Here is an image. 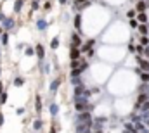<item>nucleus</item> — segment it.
<instances>
[{
  "mask_svg": "<svg viewBox=\"0 0 149 133\" xmlns=\"http://www.w3.org/2000/svg\"><path fill=\"white\" fill-rule=\"evenodd\" d=\"M134 50H137V47H134V45L130 43V45H128V52H134Z\"/></svg>",
  "mask_w": 149,
  "mask_h": 133,
  "instance_id": "473e14b6",
  "label": "nucleus"
},
{
  "mask_svg": "<svg viewBox=\"0 0 149 133\" xmlns=\"http://www.w3.org/2000/svg\"><path fill=\"white\" fill-rule=\"evenodd\" d=\"M14 24H16V23H14V19H12V17H5V21L2 23V28H3L5 31H10V30L14 28Z\"/></svg>",
  "mask_w": 149,
  "mask_h": 133,
  "instance_id": "20e7f679",
  "label": "nucleus"
},
{
  "mask_svg": "<svg viewBox=\"0 0 149 133\" xmlns=\"http://www.w3.org/2000/svg\"><path fill=\"white\" fill-rule=\"evenodd\" d=\"M74 123H92V114H90V111L78 112L76 118H74Z\"/></svg>",
  "mask_w": 149,
  "mask_h": 133,
  "instance_id": "f257e3e1",
  "label": "nucleus"
},
{
  "mask_svg": "<svg viewBox=\"0 0 149 133\" xmlns=\"http://www.w3.org/2000/svg\"><path fill=\"white\" fill-rule=\"evenodd\" d=\"M74 26H76V30H78V33H81V16L80 14H76L74 16Z\"/></svg>",
  "mask_w": 149,
  "mask_h": 133,
  "instance_id": "4468645a",
  "label": "nucleus"
},
{
  "mask_svg": "<svg viewBox=\"0 0 149 133\" xmlns=\"http://www.w3.org/2000/svg\"><path fill=\"white\" fill-rule=\"evenodd\" d=\"M128 23H130V26H132V28H139V24H141V23H139L137 19H130Z\"/></svg>",
  "mask_w": 149,
  "mask_h": 133,
  "instance_id": "c756f323",
  "label": "nucleus"
},
{
  "mask_svg": "<svg viewBox=\"0 0 149 133\" xmlns=\"http://www.w3.org/2000/svg\"><path fill=\"white\" fill-rule=\"evenodd\" d=\"M139 33H141V35H148L149 33L148 24H139Z\"/></svg>",
  "mask_w": 149,
  "mask_h": 133,
  "instance_id": "4be33fe9",
  "label": "nucleus"
},
{
  "mask_svg": "<svg viewBox=\"0 0 149 133\" xmlns=\"http://www.w3.org/2000/svg\"><path fill=\"white\" fill-rule=\"evenodd\" d=\"M139 94H148V95H149V83H142V85H141Z\"/></svg>",
  "mask_w": 149,
  "mask_h": 133,
  "instance_id": "aec40b11",
  "label": "nucleus"
},
{
  "mask_svg": "<svg viewBox=\"0 0 149 133\" xmlns=\"http://www.w3.org/2000/svg\"><path fill=\"white\" fill-rule=\"evenodd\" d=\"M61 81H63V78H56V80L50 83V92H52V94H54V92H57V88H59Z\"/></svg>",
  "mask_w": 149,
  "mask_h": 133,
  "instance_id": "1a4fd4ad",
  "label": "nucleus"
},
{
  "mask_svg": "<svg viewBox=\"0 0 149 133\" xmlns=\"http://www.w3.org/2000/svg\"><path fill=\"white\" fill-rule=\"evenodd\" d=\"M9 99V95H7V92H3V94H0V104H5Z\"/></svg>",
  "mask_w": 149,
  "mask_h": 133,
  "instance_id": "c85d7f7f",
  "label": "nucleus"
},
{
  "mask_svg": "<svg viewBox=\"0 0 149 133\" xmlns=\"http://www.w3.org/2000/svg\"><path fill=\"white\" fill-rule=\"evenodd\" d=\"M2 125H3V114L0 112V128H2Z\"/></svg>",
  "mask_w": 149,
  "mask_h": 133,
  "instance_id": "f704fd0d",
  "label": "nucleus"
},
{
  "mask_svg": "<svg viewBox=\"0 0 149 133\" xmlns=\"http://www.w3.org/2000/svg\"><path fill=\"white\" fill-rule=\"evenodd\" d=\"M123 133H137V130H135V125L127 123V125L123 126Z\"/></svg>",
  "mask_w": 149,
  "mask_h": 133,
  "instance_id": "f8f14e48",
  "label": "nucleus"
},
{
  "mask_svg": "<svg viewBox=\"0 0 149 133\" xmlns=\"http://www.w3.org/2000/svg\"><path fill=\"white\" fill-rule=\"evenodd\" d=\"M49 133H56V126H52V128H50V132Z\"/></svg>",
  "mask_w": 149,
  "mask_h": 133,
  "instance_id": "58836bf2",
  "label": "nucleus"
},
{
  "mask_svg": "<svg viewBox=\"0 0 149 133\" xmlns=\"http://www.w3.org/2000/svg\"><path fill=\"white\" fill-rule=\"evenodd\" d=\"M144 48H146V47H144L142 43H139V45H137V52H139V54H144Z\"/></svg>",
  "mask_w": 149,
  "mask_h": 133,
  "instance_id": "7c9ffc66",
  "label": "nucleus"
},
{
  "mask_svg": "<svg viewBox=\"0 0 149 133\" xmlns=\"http://www.w3.org/2000/svg\"><path fill=\"white\" fill-rule=\"evenodd\" d=\"M141 43H142L144 47H146V45H149V38H148V35H142V36H141Z\"/></svg>",
  "mask_w": 149,
  "mask_h": 133,
  "instance_id": "cd10ccee",
  "label": "nucleus"
},
{
  "mask_svg": "<svg viewBox=\"0 0 149 133\" xmlns=\"http://www.w3.org/2000/svg\"><path fill=\"white\" fill-rule=\"evenodd\" d=\"M135 125V130L141 133H149V126L144 123V121H139V123H134Z\"/></svg>",
  "mask_w": 149,
  "mask_h": 133,
  "instance_id": "39448f33",
  "label": "nucleus"
},
{
  "mask_svg": "<svg viewBox=\"0 0 149 133\" xmlns=\"http://www.w3.org/2000/svg\"><path fill=\"white\" fill-rule=\"evenodd\" d=\"M57 2H59V3H61V5H64V3H66V2H68V0H57Z\"/></svg>",
  "mask_w": 149,
  "mask_h": 133,
  "instance_id": "e433bc0d",
  "label": "nucleus"
},
{
  "mask_svg": "<svg viewBox=\"0 0 149 133\" xmlns=\"http://www.w3.org/2000/svg\"><path fill=\"white\" fill-rule=\"evenodd\" d=\"M137 21L141 24H148V14L146 12H137Z\"/></svg>",
  "mask_w": 149,
  "mask_h": 133,
  "instance_id": "9b49d317",
  "label": "nucleus"
},
{
  "mask_svg": "<svg viewBox=\"0 0 149 133\" xmlns=\"http://www.w3.org/2000/svg\"><path fill=\"white\" fill-rule=\"evenodd\" d=\"M76 3H81V2H90V0H74Z\"/></svg>",
  "mask_w": 149,
  "mask_h": 133,
  "instance_id": "4c0bfd02",
  "label": "nucleus"
},
{
  "mask_svg": "<svg viewBox=\"0 0 149 133\" xmlns=\"http://www.w3.org/2000/svg\"><path fill=\"white\" fill-rule=\"evenodd\" d=\"M49 111H50V114H52V116H56V114L59 112V107H57V104H50V105H49Z\"/></svg>",
  "mask_w": 149,
  "mask_h": 133,
  "instance_id": "a211bd4d",
  "label": "nucleus"
},
{
  "mask_svg": "<svg viewBox=\"0 0 149 133\" xmlns=\"http://www.w3.org/2000/svg\"><path fill=\"white\" fill-rule=\"evenodd\" d=\"M71 45H74V47H81V45H83L78 31H76V33H71Z\"/></svg>",
  "mask_w": 149,
  "mask_h": 133,
  "instance_id": "423d86ee",
  "label": "nucleus"
},
{
  "mask_svg": "<svg viewBox=\"0 0 149 133\" xmlns=\"http://www.w3.org/2000/svg\"><path fill=\"white\" fill-rule=\"evenodd\" d=\"M148 9H149V0H139L135 3V10L137 12H146Z\"/></svg>",
  "mask_w": 149,
  "mask_h": 133,
  "instance_id": "f03ea898",
  "label": "nucleus"
},
{
  "mask_svg": "<svg viewBox=\"0 0 149 133\" xmlns=\"http://www.w3.org/2000/svg\"><path fill=\"white\" fill-rule=\"evenodd\" d=\"M135 12H137V10H134V9H130V10L127 12V17H128V21H130V19H135V17H137V16H135Z\"/></svg>",
  "mask_w": 149,
  "mask_h": 133,
  "instance_id": "393cba45",
  "label": "nucleus"
},
{
  "mask_svg": "<svg viewBox=\"0 0 149 133\" xmlns=\"http://www.w3.org/2000/svg\"><path fill=\"white\" fill-rule=\"evenodd\" d=\"M137 133H141V132H137Z\"/></svg>",
  "mask_w": 149,
  "mask_h": 133,
  "instance_id": "37998d69",
  "label": "nucleus"
},
{
  "mask_svg": "<svg viewBox=\"0 0 149 133\" xmlns=\"http://www.w3.org/2000/svg\"><path fill=\"white\" fill-rule=\"evenodd\" d=\"M0 40H2V45H7V43H9V33H7V31H5V33H2Z\"/></svg>",
  "mask_w": 149,
  "mask_h": 133,
  "instance_id": "b1692460",
  "label": "nucleus"
},
{
  "mask_svg": "<svg viewBox=\"0 0 149 133\" xmlns=\"http://www.w3.org/2000/svg\"><path fill=\"white\" fill-rule=\"evenodd\" d=\"M85 133H95V132L94 130H88V132H85Z\"/></svg>",
  "mask_w": 149,
  "mask_h": 133,
  "instance_id": "ea45409f",
  "label": "nucleus"
},
{
  "mask_svg": "<svg viewBox=\"0 0 149 133\" xmlns=\"http://www.w3.org/2000/svg\"><path fill=\"white\" fill-rule=\"evenodd\" d=\"M35 109H37V114L42 112V97L37 95V99H35Z\"/></svg>",
  "mask_w": 149,
  "mask_h": 133,
  "instance_id": "2eb2a0df",
  "label": "nucleus"
},
{
  "mask_svg": "<svg viewBox=\"0 0 149 133\" xmlns=\"http://www.w3.org/2000/svg\"><path fill=\"white\" fill-rule=\"evenodd\" d=\"M35 50H37V55H38V59H40V62L45 59V52H43V45H40L38 43L37 47H35Z\"/></svg>",
  "mask_w": 149,
  "mask_h": 133,
  "instance_id": "9d476101",
  "label": "nucleus"
},
{
  "mask_svg": "<svg viewBox=\"0 0 149 133\" xmlns=\"http://www.w3.org/2000/svg\"><path fill=\"white\" fill-rule=\"evenodd\" d=\"M23 3H24V0H14V12H19L23 9Z\"/></svg>",
  "mask_w": 149,
  "mask_h": 133,
  "instance_id": "dca6fc26",
  "label": "nucleus"
},
{
  "mask_svg": "<svg viewBox=\"0 0 149 133\" xmlns=\"http://www.w3.org/2000/svg\"><path fill=\"white\" fill-rule=\"evenodd\" d=\"M144 55L149 57V45H146V48H144Z\"/></svg>",
  "mask_w": 149,
  "mask_h": 133,
  "instance_id": "72a5a7b5",
  "label": "nucleus"
},
{
  "mask_svg": "<svg viewBox=\"0 0 149 133\" xmlns=\"http://www.w3.org/2000/svg\"><path fill=\"white\" fill-rule=\"evenodd\" d=\"M137 64H139V67H141L142 71H148V73H149V62L144 59V57H141V55H139V57H137Z\"/></svg>",
  "mask_w": 149,
  "mask_h": 133,
  "instance_id": "0eeeda50",
  "label": "nucleus"
},
{
  "mask_svg": "<svg viewBox=\"0 0 149 133\" xmlns=\"http://www.w3.org/2000/svg\"><path fill=\"white\" fill-rule=\"evenodd\" d=\"M47 26H49V23H47L45 19H38V21H37V28L40 30V31H45V30H47Z\"/></svg>",
  "mask_w": 149,
  "mask_h": 133,
  "instance_id": "ddd939ff",
  "label": "nucleus"
},
{
  "mask_svg": "<svg viewBox=\"0 0 149 133\" xmlns=\"http://www.w3.org/2000/svg\"><path fill=\"white\" fill-rule=\"evenodd\" d=\"M0 94H3V83L0 81Z\"/></svg>",
  "mask_w": 149,
  "mask_h": 133,
  "instance_id": "c9c22d12",
  "label": "nucleus"
},
{
  "mask_svg": "<svg viewBox=\"0 0 149 133\" xmlns=\"http://www.w3.org/2000/svg\"><path fill=\"white\" fill-rule=\"evenodd\" d=\"M57 47H59V36H54V38H52V42H50V48H52V50H56Z\"/></svg>",
  "mask_w": 149,
  "mask_h": 133,
  "instance_id": "f3484780",
  "label": "nucleus"
},
{
  "mask_svg": "<svg viewBox=\"0 0 149 133\" xmlns=\"http://www.w3.org/2000/svg\"><path fill=\"white\" fill-rule=\"evenodd\" d=\"M0 36H2V28H0Z\"/></svg>",
  "mask_w": 149,
  "mask_h": 133,
  "instance_id": "a19ab883",
  "label": "nucleus"
},
{
  "mask_svg": "<svg viewBox=\"0 0 149 133\" xmlns=\"http://www.w3.org/2000/svg\"><path fill=\"white\" fill-rule=\"evenodd\" d=\"M139 76H141V80H142L144 83H149V73H148V71H141V73H139Z\"/></svg>",
  "mask_w": 149,
  "mask_h": 133,
  "instance_id": "6ab92c4d",
  "label": "nucleus"
},
{
  "mask_svg": "<svg viewBox=\"0 0 149 133\" xmlns=\"http://www.w3.org/2000/svg\"><path fill=\"white\" fill-rule=\"evenodd\" d=\"M43 9H45V10H50V9H52V3H50V2H45V3H43Z\"/></svg>",
  "mask_w": 149,
  "mask_h": 133,
  "instance_id": "2f4dec72",
  "label": "nucleus"
},
{
  "mask_svg": "<svg viewBox=\"0 0 149 133\" xmlns=\"http://www.w3.org/2000/svg\"><path fill=\"white\" fill-rule=\"evenodd\" d=\"M80 55H81L80 47H74V45H71V48H70V59H71V61H76V59H80Z\"/></svg>",
  "mask_w": 149,
  "mask_h": 133,
  "instance_id": "7ed1b4c3",
  "label": "nucleus"
},
{
  "mask_svg": "<svg viewBox=\"0 0 149 133\" xmlns=\"http://www.w3.org/2000/svg\"><path fill=\"white\" fill-rule=\"evenodd\" d=\"M0 74H2V67H0Z\"/></svg>",
  "mask_w": 149,
  "mask_h": 133,
  "instance_id": "79ce46f5",
  "label": "nucleus"
},
{
  "mask_svg": "<svg viewBox=\"0 0 149 133\" xmlns=\"http://www.w3.org/2000/svg\"><path fill=\"white\" fill-rule=\"evenodd\" d=\"M94 43H95V40H92V38H90V40H87V42L80 47V50H81V52H88V50L94 47Z\"/></svg>",
  "mask_w": 149,
  "mask_h": 133,
  "instance_id": "6e6552de",
  "label": "nucleus"
},
{
  "mask_svg": "<svg viewBox=\"0 0 149 133\" xmlns=\"http://www.w3.org/2000/svg\"><path fill=\"white\" fill-rule=\"evenodd\" d=\"M35 52H37V50H35V48H33V47H26V48H24V54H26V55H28V57H30V55H33V54H35Z\"/></svg>",
  "mask_w": 149,
  "mask_h": 133,
  "instance_id": "a878e982",
  "label": "nucleus"
},
{
  "mask_svg": "<svg viewBox=\"0 0 149 133\" xmlns=\"http://www.w3.org/2000/svg\"><path fill=\"white\" fill-rule=\"evenodd\" d=\"M42 126H43L42 119H35V121H33V130H42Z\"/></svg>",
  "mask_w": 149,
  "mask_h": 133,
  "instance_id": "5701e85b",
  "label": "nucleus"
},
{
  "mask_svg": "<svg viewBox=\"0 0 149 133\" xmlns=\"http://www.w3.org/2000/svg\"><path fill=\"white\" fill-rule=\"evenodd\" d=\"M23 85H24V80L21 76H16L14 78V87H23Z\"/></svg>",
  "mask_w": 149,
  "mask_h": 133,
  "instance_id": "412c9836",
  "label": "nucleus"
},
{
  "mask_svg": "<svg viewBox=\"0 0 149 133\" xmlns=\"http://www.w3.org/2000/svg\"><path fill=\"white\" fill-rule=\"evenodd\" d=\"M40 9V2L38 0H31V10H38Z\"/></svg>",
  "mask_w": 149,
  "mask_h": 133,
  "instance_id": "bb28decb",
  "label": "nucleus"
}]
</instances>
